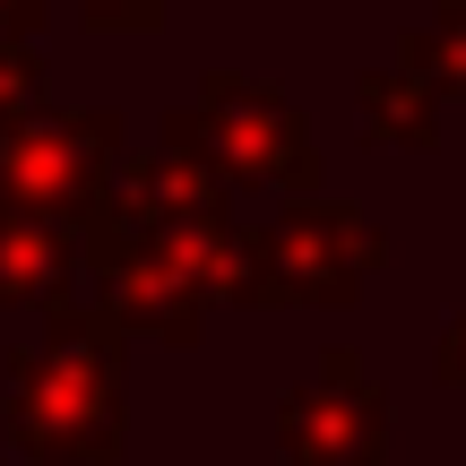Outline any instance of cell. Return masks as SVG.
Instances as JSON below:
<instances>
[]
</instances>
